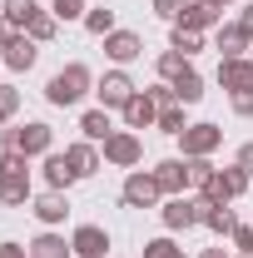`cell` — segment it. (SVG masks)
<instances>
[{
    "label": "cell",
    "instance_id": "obj_1",
    "mask_svg": "<svg viewBox=\"0 0 253 258\" xmlns=\"http://www.w3.org/2000/svg\"><path fill=\"white\" fill-rule=\"evenodd\" d=\"M25 194H30L25 154H20V149H10V154L0 159V199H5V204H25Z\"/></svg>",
    "mask_w": 253,
    "mask_h": 258
},
{
    "label": "cell",
    "instance_id": "obj_2",
    "mask_svg": "<svg viewBox=\"0 0 253 258\" xmlns=\"http://www.w3.org/2000/svg\"><path fill=\"white\" fill-rule=\"evenodd\" d=\"M85 90H90V70L85 64H65L60 75L50 80V104H75Z\"/></svg>",
    "mask_w": 253,
    "mask_h": 258
},
{
    "label": "cell",
    "instance_id": "obj_3",
    "mask_svg": "<svg viewBox=\"0 0 253 258\" xmlns=\"http://www.w3.org/2000/svg\"><path fill=\"white\" fill-rule=\"evenodd\" d=\"M5 144L20 154H45L50 149V129L45 124H25V129H5Z\"/></svg>",
    "mask_w": 253,
    "mask_h": 258
},
{
    "label": "cell",
    "instance_id": "obj_4",
    "mask_svg": "<svg viewBox=\"0 0 253 258\" xmlns=\"http://www.w3.org/2000/svg\"><path fill=\"white\" fill-rule=\"evenodd\" d=\"M219 129L214 124H194V129H184V154H189V159H204V154H214V149H219Z\"/></svg>",
    "mask_w": 253,
    "mask_h": 258
},
{
    "label": "cell",
    "instance_id": "obj_5",
    "mask_svg": "<svg viewBox=\"0 0 253 258\" xmlns=\"http://www.w3.org/2000/svg\"><path fill=\"white\" fill-rule=\"evenodd\" d=\"M159 194H164V189H159L154 174H129V184H124V204H134V209H149Z\"/></svg>",
    "mask_w": 253,
    "mask_h": 258
},
{
    "label": "cell",
    "instance_id": "obj_6",
    "mask_svg": "<svg viewBox=\"0 0 253 258\" xmlns=\"http://www.w3.org/2000/svg\"><path fill=\"white\" fill-rule=\"evenodd\" d=\"M70 248H75L80 258H104V248H109V238H104V228L85 224V228H75V238H70Z\"/></svg>",
    "mask_w": 253,
    "mask_h": 258
},
{
    "label": "cell",
    "instance_id": "obj_7",
    "mask_svg": "<svg viewBox=\"0 0 253 258\" xmlns=\"http://www.w3.org/2000/svg\"><path fill=\"white\" fill-rule=\"evenodd\" d=\"M99 99H104V104H114V109H124L129 99H134L129 75H119V70H114V75H104V80H99Z\"/></svg>",
    "mask_w": 253,
    "mask_h": 258
},
{
    "label": "cell",
    "instance_id": "obj_8",
    "mask_svg": "<svg viewBox=\"0 0 253 258\" xmlns=\"http://www.w3.org/2000/svg\"><path fill=\"white\" fill-rule=\"evenodd\" d=\"M219 80H223V90H233V95H238V90H253V64L243 60V55H238V60H223Z\"/></svg>",
    "mask_w": 253,
    "mask_h": 258
},
{
    "label": "cell",
    "instance_id": "obj_9",
    "mask_svg": "<svg viewBox=\"0 0 253 258\" xmlns=\"http://www.w3.org/2000/svg\"><path fill=\"white\" fill-rule=\"evenodd\" d=\"M104 159L109 164H134L139 159V134H109L104 139Z\"/></svg>",
    "mask_w": 253,
    "mask_h": 258
},
{
    "label": "cell",
    "instance_id": "obj_10",
    "mask_svg": "<svg viewBox=\"0 0 253 258\" xmlns=\"http://www.w3.org/2000/svg\"><path fill=\"white\" fill-rule=\"evenodd\" d=\"M154 179H159V189H164V194H179L184 184H189V164H184V159H164L154 169Z\"/></svg>",
    "mask_w": 253,
    "mask_h": 258
},
{
    "label": "cell",
    "instance_id": "obj_11",
    "mask_svg": "<svg viewBox=\"0 0 253 258\" xmlns=\"http://www.w3.org/2000/svg\"><path fill=\"white\" fill-rule=\"evenodd\" d=\"M5 64H10V70H30L35 64V40L30 35H10V40H5Z\"/></svg>",
    "mask_w": 253,
    "mask_h": 258
},
{
    "label": "cell",
    "instance_id": "obj_12",
    "mask_svg": "<svg viewBox=\"0 0 253 258\" xmlns=\"http://www.w3.org/2000/svg\"><path fill=\"white\" fill-rule=\"evenodd\" d=\"M124 119H129V129H149V124L159 119V104H154L149 95H134V99L124 104Z\"/></svg>",
    "mask_w": 253,
    "mask_h": 258
},
{
    "label": "cell",
    "instance_id": "obj_13",
    "mask_svg": "<svg viewBox=\"0 0 253 258\" xmlns=\"http://www.w3.org/2000/svg\"><path fill=\"white\" fill-rule=\"evenodd\" d=\"M104 50H109V60L129 64L134 55H139V35H129V30H114L109 40H104Z\"/></svg>",
    "mask_w": 253,
    "mask_h": 258
},
{
    "label": "cell",
    "instance_id": "obj_14",
    "mask_svg": "<svg viewBox=\"0 0 253 258\" xmlns=\"http://www.w3.org/2000/svg\"><path fill=\"white\" fill-rule=\"evenodd\" d=\"M219 50H223V60H238V55L248 50V30H243V25H223L219 30Z\"/></svg>",
    "mask_w": 253,
    "mask_h": 258
},
{
    "label": "cell",
    "instance_id": "obj_15",
    "mask_svg": "<svg viewBox=\"0 0 253 258\" xmlns=\"http://www.w3.org/2000/svg\"><path fill=\"white\" fill-rule=\"evenodd\" d=\"M214 20H219V5L199 0V5H189V10H184V20H179V25H184V30H204V25H214Z\"/></svg>",
    "mask_w": 253,
    "mask_h": 258
},
{
    "label": "cell",
    "instance_id": "obj_16",
    "mask_svg": "<svg viewBox=\"0 0 253 258\" xmlns=\"http://www.w3.org/2000/svg\"><path fill=\"white\" fill-rule=\"evenodd\" d=\"M174 95H179V104H199V99H204V80H199L194 70H184V75L174 80Z\"/></svg>",
    "mask_w": 253,
    "mask_h": 258
},
{
    "label": "cell",
    "instance_id": "obj_17",
    "mask_svg": "<svg viewBox=\"0 0 253 258\" xmlns=\"http://www.w3.org/2000/svg\"><path fill=\"white\" fill-rule=\"evenodd\" d=\"M65 159H70V169H75L80 179H85V174H95V164H99L90 144H75V149H65Z\"/></svg>",
    "mask_w": 253,
    "mask_h": 258
},
{
    "label": "cell",
    "instance_id": "obj_18",
    "mask_svg": "<svg viewBox=\"0 0 253 258\" xmlns=\"http://www.w3.org/2000/svg\"><path fill=\"white\" fill-rule=\"evenodd\" d=\"M45 174H50V184H55V189H65V184H75V179H80V174L70 169V159H65V154H55V159L45 164Z\"/></svg>",
    "mask_w": 253,
    "mask_h": 258
},
{
    "label": "cell",
    "instance_id": "obj_19",
    "mask_svg": "<svg viewBox=\"0 0 253 258\" xmlns=\"http://www.w3.org/2000/svg\"><path fill=\"white\" fill-rule=\"evenodd\" d=\"M65 253H70V243H65V238H55V233L35 238V248H30V258H65Z\"/></svg>",
    "mask_w": 253,
    "mask_h": 258
},
{
    "label": "cell",
    "instance_id": "obj_20",
    "mask_svg": "<svg viewBox=\"0 0 253 258\" xmlns=\"http://www.w3.org/2000/svg\"><path fill=\"white\" fill-rule=\"evenodd\" d=\"M65 209H70V204H65L60 194H45V199L35 204V214H40L45 224H60V219H65Z\"/></svg>",
    "mask_w": 253,
    "mask_h": 258
},
{
    "label": "cell",
    "instance_id": "obj_21",
    "mask_svg": "<svg viewBox=\"0 0 253 258\" xmlns=\"http://www.w3.org/2000/svg\"><path fill=\"white\" fill-rule=\"evenodd\" d=\"M35 15H40L35 0H5V20H10V25H30Z\"/></svg>",
    "mask_w": 253,
    "mask_h": 258
},
{
    "label": "cell",
    "instance_id": "obj_22",
    "mask_svg": "<svg viewBox=\"0 0 253 258\" xmlns=\"http://www.w3.org/2000/svg\"><path fill=\"white\" fill-rule=\"evenodd\" d=\"M85 134H90V139H109V134H114V129H109V114H104V109H95V114H85Z\"/></svg>",
    "mask_w": 253,
    "mask_h": 258
},
{
    "label": "cell",
    "instance_id": "obj_23",
    "mask_svg": "<svg viewBox=\"0 0 253 258\" xmlns=\"http://www.w3.org/2000/svg\"><path fill=\"white\" fill-rule=\"evenodd\" d=\"M85 25H90L95 35H109V30H114V15H109V10H90V15H85Z\"/></svg>",
    "mask_w": 253,
    "mask_h": 258
},
{
    "label": "cell",
    "instance_id": "obj_24",
    "mask_svg": "<svg viewBox=\"0 0 253 258\" xmlns=\"http://www.w3.org/2000/svg\"><path fill=\"white\" fill-rule=\"evenodd\" d=\"M174 50H179V55H194V50H199V30H184V25H179V30H174Z\"/></svg>",
    "mask_w": 253,
    "mask_h": 258
},
{
    "label": "cell",
    "instance_id": "obj_25",
    "mask_svg": "<svg viewBox=\"0 0 253 258\" xmlns=\"http://www.w3.org/2000/svg\"><path fill=\"white\" fill-rule=\"evenodd\" d=\"M204 224H209V228H219V233H228V228H233V214H228V209H223V204H214V209H209V219H204Z\"/></svg>",
    "mask_w": 253,
    "mask_h": 258
},
{
    "label": "cell",
    "instance_id": "obj_26",
    "mask_svg": "<svg viewBox=\"0 0 253 258\" xmlns=\"http://www.w3.org/2000/svg\"><path fill=\"white\" fill-rule=\"evenodd\" d=\"M159 75H169V80H179V75H184V55H179V50H169V55L159 60Z\"/></svg>",
    "mask_w": 253,
    "mask_h": 258
},
{
    "label": "cell",
    "instance_id": "obj_27",
    "mask_svg": "<svg viewBox=\"0 0 253 258\" xmlns=\"http://www.w3.org/2000/svg\"><path fill=\"white\" fill-rule=\"evenodd\" d=\"M159 129H169V134H184V114L169 104V109H159Z\"/></svg>",
    "mask_w": 253,
    "mask_h": 258
},
{
    "label": "cell",
    "instance_id": "obj_28",
    "mask_svg": "<svg viewBox=\"0 0 253 258\" xmlns=\"http://www.w3.org/2000/svg\"><path fill=\"white\" fill-rule=\"evenodd\" d=\"M209 179H214V169L204 159H189V184H199V189H209Z\"/></svg>",
    "mask_w": 253,
    "mask_h": 258
},
{
    "label": "cell",
    "instance_id": "obj_29",
    "mask_svg": "<svg viewBox=\"0 0 253 258\" xmlns=\"http://www.w3.org/2000/svg\"><path fill=\"white\" fill-rule=\"evenodd\" d=\"M144 258H184V253H179V248H174L169 238H154V243L144 248Z\"/></svg>",
    "mask_w": 253,
    "mask_h": 258
},
{
    "label": "cell",
    "instance_id": "obj_30",
    "mask_svg": "<svg viewBox=\"0 0 253 258\" xmlns=\"http://www.w3.org/2000/svg\"><path fill=\"white\" fill-rule=\"evenodd\" d=\"M154 10L164 15V20H179V15L189 10V0H154Z\"/></svg>",
    "mask_w": 253,
    "mask_h": 258
},
{
    "label": "cell",
    "instance_id": "obj_31",
    "mask_svg": "<svg viewBox=\"0 0 253 258\" xmlns=\"http://www.w3.org/2000/svg\"><path fill=\"white\" fill-rule=\"evenodd\" d=\"M50 35H55V20H50V15H35L30 20V40H50Z\"/></svg>",
    "mask_w": 253,
    "mask_h": 258
},
{
    "label": "cell",
    "instance_id": "obj_32",
    "mask_svg": "<svg viewBox=\"0 0 253 258\" xmlns=\"http://www.w3.org/2000/svg\"><path fill=\"white\" fill-rule=\"evenodd\" d=\"M80 10H85V0H55V15H60V20H75Z\"/></svg>",
    "mask_w": 253,
    "mask_h": 258
},
{
    "label": "cell",
    "instance_id": "obj_33",
    "mask_svg": "<svg viewBox=\"0 0 253 258\" xmlns=\"http://www.w3.org/2000/svg\"><path fill=\"white\" fill-rule=\"evenodd\" d=\"M15 104H20L15 90H10V85H0V114H15Z\"/></svg>",
    "mask_w": 253,
    "mask_h": 258
},
{
    "label": "cell",
    "instance_id": "obj_34",
    "mask_svg": "<svg viewBox=\"0 0 253 258\" xmlns=\"http://www.w3.org/2000/svg\"><path fill=\"white\" fill-rule=\"evenodd\" d=\"M233 109H238V114H253V90H238V95H233Z\"/></svg>",
    "mask_w": 253,
    "mask_h": 258
},
{
    "label": "cell",
    "instance_id": "obj_35",
    "mask_svg": "<svg viewBox=\"0 0 253 258\" xmlns=\"http://www.w3.org/2000/svg\"><path fill=\"white\" fill-rule=\"evenodd\" d=\"M238 169H243V174H253V144H243V149H238Z\"/></svg>",
    "mask_w": 253,
    "mask_h": 258
},
{
    "label": "cell",
    "instance_id": "obj_36",
    "mask_svg": "<svg viewBox=\"0 0 253 258\" xmlns=\"http://www.w3.org/2000/svg\"><path fill=\"white\" fill-rule=\"evenodd\" d=\"M233 238H238V248H243V253H253V228H238Z\"/></svg>",
    "mask_w": 253,
    "mask_h": 258
},
{
    "label": "cell",
    "instance_id": "obj_37",
    "mask_svg": "<svg viewBox=\"0 0 253 258\" xmlns=\"http://www.w3.org/2000/svg\"><path fill=\"white\" fill-rule=\"evenodd\" d=\"M0 258H30V253H25L20 243H0Z\"/></svg>",
    "mask_w": 253,
    "mask_h": 258
},
{
    "label": "cell",
    "instance_id": "obj_38",
    "mask_svg": "<svg viewBox=\"0 0 253 258\" xmlns=\"http://www.w3.org/2000/svg\"><path fill=\"white\" fill-rule=\"evenodd\" d=\"M243 30L253 35V5H248V10H243Z\"/></svg>",
    "mask_w": 253,
    "mask_h": 258
},
{
    "label": "cell",
    "instance_id": "obj_39",
    "mask_svg": "<svg viewBox=\"0 0 253 258\" xmlns=\"http://www.w3.org/2000/svg\"><path fill=\"white\" fill-rule=\"evenodd\" d=\"M204 258H223V248H209V253H204Z\"/></svg>",
    "mask_w": 253,
    "mask_h": 258
},
{
    "label": "cell",
    "instance_id": "obj_40",
    "mask_svg": "<svg viewBox=\"0 0 253 258\" xmlns=\"http://www.w3.org/2000/svg\"><path fill=\"white\" fill-rule=\"evenodd\" d=\"M209 5H223V0H209Z\"/></svg>",
    "mask_w": 253,
    "mask_h": 258
},
{
    "label": "cell",
    "instance_id": "obj_41",
    "mask_svg": "<svg viewBox=\"0 0 253 258\" xmlns=\"http://www.w3.org/2000/svg\"><path fill=\"white\" fill-rule=\"evenodd\" d=\"M0 119H5V114H0Z\"/></svg>",
    "mask_w": 253,
    "mask_h": 258
}]
</instances>
